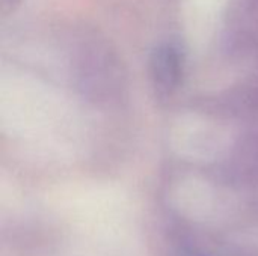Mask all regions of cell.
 <instances>
[{"mask_svg":"<svg viewBox=\"0 0 258 256\" xmlns=\"http://www.w3.org/2000/svg\"><path fill=\"white\" fill-rule=\"evenodd\" d=\"M181 74V59L180 53L171 47H160L153 57V75L159 89L169 92L172 91Z\"/></svg>","mask_w":258,"mask_h":256,"instance_id":"1","label":"cell"}]
</instances>
